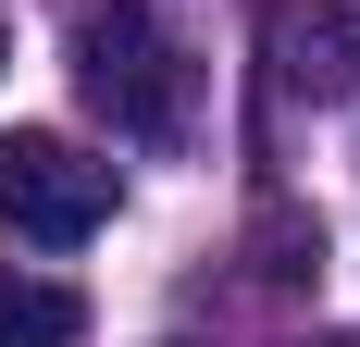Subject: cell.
Returning a JSON list of instances; mask_svg holds the SVG:
<instances>
[{
    "label": "cell",
    "mask_w": 360,
    "mask_h": 347,
    "mask_svg": "<svg viewBox=\"0 0 360 347\" xmlns=\"http://www.w3.org/2000/svg\"><path fill=\"white\" fill-rule=\"evenodd\" d=\"M112 162L100 149H75V137H50V124H13L0 137V223L13 236H37V248H87L112 223Z\"/></svg>",
    "instance_id": "7a4b0ae2"
},
{
    "label": "cell",
    "mask_w": 360,
    "mask_h": 347,
    "mask_svg": "<svg viewBox=\"0 0 360 347\" xmlns=\"http://www.w3.org/2000/svg\"><path fill=\"white\" fill-rule=\"evenodd\" d=\"M261 50H274V87L286 100H348L360 87V0H274L261 13Z\"/></svg>",
    "instance_id": "3957f363"
},
{
    "label": "cell",
    "mask_w": 360,
    "mask_h": 347,
    "mask_svg": "<svg viewBox=\"0 0 360 347\" xmlns=\"http://www.w3.org/2000/svg\"><path fill=\"white\" fill-rule=\"evenodd\" d=\"M75 87H87V112L112 137H137V149L186 137V50L149 25L137 0H87L75 13Z\"/></svg>",
    "instance_id": "6da1fadb"
},
{
    "label": "cell",
    "mask_w": 360,
    "mask_h": 347,
    "mask_svg": "<svg viewBox=\"0 0 360 347\" xmlns=\"http://www.w3.org/2000/svg\"><path fill=\"white\" fill-rule=\"evenodd\" d=\"M323 347H360V335H323Z\"/></svg>",
    "instance_id": "8992f818"
},
{
    "label": "cell",
    "mask_w": 360,
    "mask_h": 347,
    "mask_svg": "<svg viewBox=\"0 0 360 347\" xmlns=\"http://www.w3.org/2000/svg\"><path fill=\"white\" fill-rule=\"evenodd\" d=\"M87 335V298L50 273H0V347H75Z\"/></svg>",
    "instance_id": "277c9868"
},
{
    "label": "cell",
    "mask_w": 360,
    "mask_h": 347,
    "mask_svg": "<svg viewBox=\"0 0 360 347\" xmlns=\"http://www.w3.org/2000/svg\"><path fill=\"white\" fill-rule=\"evenodd\" d=\"M0 63H13V25H0Z\"/></svg>",
    "instance_id": "5b68a950"
}]
</instances>
